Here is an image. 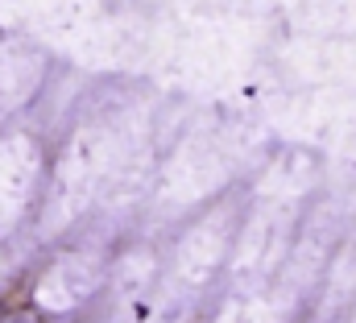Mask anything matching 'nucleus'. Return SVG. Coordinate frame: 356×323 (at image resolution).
Returning a JSON list of instances; mask_svg holds the SVG:
<instances>
[{"label":"nucleus","mask_w":356,"mask_h":323,"mask_svg":"<svg viewBox=\"0 0 356 323\" xmlns=\"http://www.w3.org/2000/svg\"><path fill=\"white\" fill-rule=\"evenodd\" d=\"M0 323H46V320H42L38 311H29V307H25V311H8Z\"/></svg>","instance_id":"obj_1"},{"label":"nucleus","mask_w":356,"mask_h":323,"mask_svg":"<svg viewBox=\"0 0 356 323\" xmlns=\"http://www.w3.org/2000/svg\"><path fill=\"white\" fill-rule=\"evenodd\" d=\"M4 315H8V307H4V299H0V320H4Z\"/></svg>","instance_id":"obj_2"}]
</instances>
